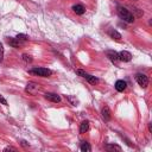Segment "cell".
<instances>
[{"instance_id": "cell-13", "label": "cell", "mask_w": 152, "mask_h": 152, "mask_svg": "<svg viewBox=\"0 0 152 152\" xmlns=\"http://www.w3.org/2000/svg\"><path fill=\"white\" fill-rule=\"evenodd\" d=\"M101 114H102V118H103L106 121L110 120V112H109V108H108V107H104V108H102V112H101Z\"/></svg>"}, {"instance_id": "cell-15", "label": "cell", "mask_w": 152, "mask_h": 152, "mask_svg": "<svg viewBox=\"0 0 152 152\" xmlns=\"http://www.w3.org/2000/svg\"><path fill=\"white\" fill-rule=\"evenodd\" d=\"M104 147L107 151H119V152L121 151V147L119 145H115V144H107Z\"/></svg>"}, {"instance_id": "cell-2", "label": "cell", "mask_w": 152, "mask_h": 152, "mask_svg": "<svg viewBox=\"0 0 152 152\" xmlns=\"http://www.w3.org/2000/svg\"><path fill=\"white\" fill-rule=\"evenodd\" d=\"M30 74H34V75L40 76V77H49L52 74V71L50 69H46V68H38L37 66V68L31 69L30 70Z\"/></svg>"}, {"instance_id": "cell-9", "label": "cell", "mask_w": 152, "mask_h": 152, "mask_svg": "<svg viewBox=\"0 0 152 152\" xmlns=\"http://www.w3.org/2000/svg\"><path fill=\"white\" fill-rule=\"evenodd\" d=\"M127 88V83L124 81V80H118L115 82V89L118 91H124L125 89Z\"/></svg>"}, {"instance_id": "cell-22", "label": "cell", "mask_w": 152, "mask_h": 152, "mask_svg": "<svg viewBox=\"0 0 152 152\" xmlns=\"http://www.w3.org/2000/svg\"><path fill=\"white\" fill-rule=\"evenodd\" d=\"M4 151L7 152V151H17V150L14 147H6V148H4Z\"/></svg>"}, {"instance_id": "cell-10", "label": "cell", "mask_w": 152, "mask_h": 152, "mask_svg": "<svg viewBox=\"0 0 152 152\" xmlns=\"http://www.w3.org/2000/svg\"><path fill=\"white\" fill-rule=\"evenodd\" d=\"M72 11H74L76 14L82 15V14L86 12V8H84V6H83V5L77 4V5H74V6H72Z\"/></svg>"}, {"instance_id": "cell-11", "label": "cell", "mask_w": 152, "mask_h": 152, "mask_svg": "<svg viewBox=\"0 0 152 152\" xmlns=\"http://www.w3.org/2000/svg\"><path fill=\"white\" fill-rule=\"evenodd\" d=\"M7 43H8L12 48H19L20 44H21V42L18 40L17 38H7Z\"/></svg>"}, {"instance_id": "cell-3", "label": "cell", "mask_w": 152, "mask_h": 152, "mask_svg": "<svg viewBox=\"0 0 152 152\" xmlns=\"http://www.w3.org/2000/svg\"><path fill=\"white\" fill-rule=\"evenodd\" d=\"M76 74L80 75L81 77H83L84 80H87L90 84H95V83L99 82V80H97L95 76H93V75H90V74H88V72H86V71H83V70H81V69H77V70H76Z\"/></svg>"}, {"instance_id": "cell-14", "label": "cell", "mask_w": 152, "mask_h": 152, "mask_svg": "<svg viewBox=\"0 0 152 152\" xmlns=\"http://www.w3.org/2000/svg\"><path fill=\"white\" fill-rule=\"evenodd\" d=\"M88 129H89V121H87V120L82 121L81 126H80V133H86Z\"/></svg>"}, {"instance_id": "cell-1", "label": "cell", "mask_w": 152, "mask_h": 152, "mask_svg": "<svg viewBox=\"0 0 152 152\" xmlns=\"http://www.w3.org/2000/svg\"><path fill=\"white\" fill-rule=\"evenodd\" d=\"M118 15L120 19H122L124 21H126L128 24H132L134 21V15L125 7H118Z\"/></svg>"}, {"instance_id": "cell-23", "label": "cell", "mask_w": 152, "mask_h": 152, "mask_svg": "<svg viewBox=\"0 0 152 152\" xmlns=\"http://www.w3.org/2000/svg\"><path fill=\"white\" fill-rule=\"evenodd\" d=\"M20 142H21V145H23V146H24V147H26V146H28V144H27V142H26V141H25V140H21V141H20Z\"/></svg>"}, {"instance_id": "cell-6", "label": "cell", "mask_w": 152, "mask_h": 152, "mask_svg": "<svg viewBox=\"0 0 152 152\" xmlns=\"http://www.w3.org/2000/svg\"><path fill=\"white\" fill-rule=\"evenodd\" d=\"M25 90H26L28 94L34 95V94L39 90V86H38L37 83H34V82H30V83H27V86H26Z\"/></svg>"}, {"instance_id": "cell-7", "label": "cell", "mask_w": 152, "mask_h": 152, "mask_svg": "<svg viewBox=\"0 0 152 152\" xmlns=\"http://www.w3.org/2000/svg\"><path fill=\"white\" fill-rule=\"evenodd\" d=\"M44 97H45L48 101H51V102H53V103L61 102V96L57 95V94H55V93H45V94H44Z\"/></svg>"}, {"instance_id": "cell-20", "label": "cell", "mask_w": 152, "mask_h": 152, "mask_svg": "<svg viewBox=\"0 0 152 152\" xmlns=\"http://www.w3.org/2000/svg\"><path fill=\"white\" fill-rule=\"evenodd\" d=\"M0 102H1L2 104H5V106L7 104V101H6V99H5V97H4L1 94H0Z\"/></svg>"}, {"instance_id": "cell-8", "label": "cell", "mask_w": 152, "mask_h": 152, "mask_svg": "<svg viewBox=\"0 0 152 152\" xmlns=\"http://www.w3.org/2000/svg\"><path fill=\"white\" fill-rule=\"evenodd\" d=\"M118 55H119V59L122 61V62H129V61L132 59V55H131V52H128V51H126V50L120 51Z\"/></svg>"}, {"instance_id": "cell-12", "label": "cell", "mask_w": 152, "mask_h": 152, "mask_svg": "<svg viewBox=\"0 0 152 152\" xmlns=\"http://www.w3.org/2000/svg\"><path fill=\"white\" fill-rule=\"evenodd\" d=\"M109 37L114 40H121V34L116 30H110L109 31Z\"/></svg>"}, {"instance_id": "cell-19", "label": "cell", "mask_w": 152, "mask_h": 152, "mask_svg": "<svg viewBox=\"0 0 152 152\" xmlns=\"http://www.w3.org/2000/svg\"><path fill=\"white\" fill-rule=\"evenodd\" d=\"M2 59H4V46L0 43V62H2Z\"/></svg>"}, {"instance_id": "cell-21", "label": "cell", "mask_w": 152, "mask_h": 152, "mask_svg": "<svg viewBox=\"0 0 152 152\" xmlns=\"http://www.w3.org/2000/svg\"><path fill=\"white\" fill-rule=\"evenodd\" d=\"M68 99H69V101L71 102V104H72V106H76V102H77V101H76V100H74V97L68 96Z\"/></svg>"}, {"instance_id": "cell-18", "label": "cell", "mask_w": 152, "mask_h": 152, "mask_svg": "<svg viewBox=\"0 0 152 152\" xmlns=\"http://www.w3.org/2000/svg\"><path fill=\"white\" fill-rule=\"evenodd\" d=\"M23 59H24V62H26V63L32 62V57H31L30 55H26V53H24V55H23Z\"/></svg>"}, {"instance_id": "cell-16", "label": "cell", "mask_w": 152, "mask_h": 152, "mask_svg": "<svg viewBox=\"0 0 152 152\" xmlns=\"http://www.w3.org/2000/svg\"><path fill=\"white\" fill-rule=\"evenodd\" d=\"M80 148H81V151L82 152H89L90 150H91V147H90V145L87 142V141H83L82 144H81V146H80Z\"/></svg>"}, {"instance_id": "cell-4", "label": "cell", "mask_w": 152, "mask_h": 152, "mask_svg": "<svg viewBox=\"0 0 152 152\" xmlns=\"http://www.w3.org/2000/svg\"><path fill=\"white\" fill-rule=\"evenodd\" d=\"M135 81L138 82V84L142 88H146L148 86V77L145 74H137L135 75Z\"/></svg>"}, {"instance_id": "cell-17", "label": "cell", "mask_w": 152, "mask_h": 152, "mask_svg": "<svg viewBox=\"0 0 152 152\" xmlns=\"http://www.w3.org/2000/svg\"><path fill=\"white\" fill-rule=\"evenodd\" d=\"M15 38H17L18 40H20V42H25V40L28 39V36H26V34H24V33H19V34H17Z\"/></svg>"}, {"instance_id": "cell-5", "label": "cell", "mask_w": 152, "mask_h": 152, "mask_svg": "<svg viewBox=\"0 0 152 152\" xmlns=\"http://www.w3.org/2000/svg\"><path fill=\"white\" fill-rule=\"evenodd\" d=\"M106 55H107L108 59H109L112 63H114V64H118V62L120 61V59H119V55H118V52L114 51V50H108V51L106 52Z\"/></svg>"}]
</instances>
